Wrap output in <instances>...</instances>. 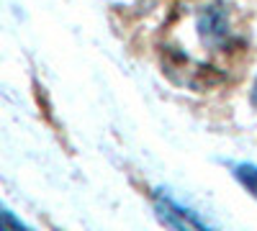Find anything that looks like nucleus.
I'll list each match as a JSON object with an SVG mask.
<instances>
[{
    "label": "nucleus",
    "instance_id": "nucleus-1",
    "mask_svg": "<svg viewBox=\"0 0 257 231\" xmlns=\"http://www.w3.org/2000/svg\"><path fill=\"white\" fill-rule=\"evenodd\" d=\"M155 213L170 231H213L196 211L175 200L170 193H155Z\"/></svg>",
    "mask_w": 257,
    "mask_h": 231
},
{
    "label": "nucleus",
    "instance_id": "nucleus-2",
    "mask_svg": "<svg viewBox=\"0 0 257 231\" xmlns=\"http://www.w3.org/2000/svg\"><path fill=\"white\" fill-rule=\"evenodd\" d=\"M198 36L203 39V44L208 47H221L229 41L231 31H229V18L221 8L208 6L201 11L198 16Z\"/></svg>",
    "mask_w": 257,
    "mask_h": 231
},
{
    "label": "nucleus",
    "instance_id": "nucleus-3",
    "mask_svg": "<svg viewBox=\"0 0 257 231\" xmlns=\"http://www.w3.org/2000/svg\"><path fill=\"white\" fill-rule=\"evenodd\" d=\"M234 177H237V182L252 198H257V164H252V162L234 164Z\"/></svg>",
    "mask_w": 257,
    "mask_h": 231
},
{
    "label": "nucleus",
    "instance_id": "nucleus-4",
    "mask_svg": "<svg viewBox=\"0 0 257 231\" xmlns=\"http://www.w3.org/2000/svg\"><path fill=\"white\" fill-rule=\"evenodd\" d=\"M0 231H36V228H31L26 221H21L11 208L0 200Z\"/></svg>",
    "mask_w": 257,
    "mask_h": 231
}]
</instances>
